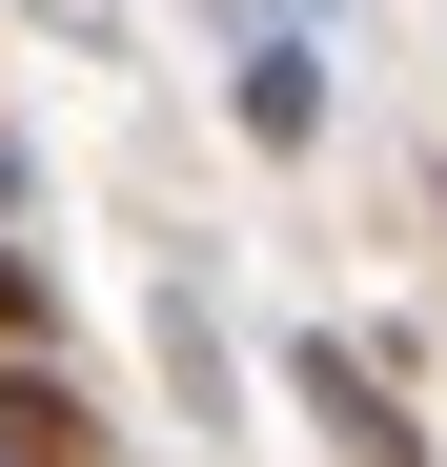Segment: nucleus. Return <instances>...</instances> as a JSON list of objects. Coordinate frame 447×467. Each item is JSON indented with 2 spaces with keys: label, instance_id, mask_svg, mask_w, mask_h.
<instances>
[{
  "label": "nucleus",
  "instance_id": "obj_1",
  "mask_svg": "<svg viewBox=\"0 0 447 467\" xmlns=\"http://www.w3.org/2000/svg\"><path fill=\"white\" fill-rule=\"evenodd\" d=\"M285 407H306L346 467H427V427H407V366H387V346H346V326H285Z\"/></svg>",
  "mask_w": 447,
  "mask_h": 467
},
{
  "label": "nucleus",
  "instance_id": "obj_2",
  "mask_svg": "<svg viewBox=\"0 0 447 467\" xmlns=\"http://www.w3.org/2000/svg\"><path fill=\"white\" fill-rule=\"evenodd\" d=\"M224 122H244L265 163H306V142H326V41H306V21H244V61H224Z\"/></svg>",
  "mask_w": 447,
  "mask_h": 467
},
{
  "label": "nucleus",
  "instance_id": "obj_3",
  "mask_svg": "<svg viewBox=\"0 0 447 467\" xmlns=\"http://www.w3.org/2000/svg\"><path fill=\"white\" fill-rule=\"evenodd\" d=\"M163 386H183V427H224V407H244V366H224V326H203V285H163Z\"/></svg>",
  "mask_w": 447,
  "mask_h": 467
},
{
  "label": "nucleus",
  "instance_id": "obj_4",
  "mask_svg": "<svg viewBox=\"0 0 447 467\" xmlns=\"http://www.w3.org/2000/svg\"><path fill=\"white\" fill-rule=\"evenodd\" d=\"M0 346H61V285H41L21 244H0Z\"/></svg>",
  "mask_w": 447,
  "mask_h": 467
},
{
  "label": "nucleus",
  "instance_id": "obj_5",
  "mask_svg": "<svg viewBox=\"0 0 447 467\" xmlns=\"http://www.w3.org/2000/svg\"><path fill=\"white\" fill-rule=\"evenodd\" d=\"M0 467H41V447H0Z\"/></svg>",
  "mask_w": 447,
  "mask_h": 467
}]
</instances>
